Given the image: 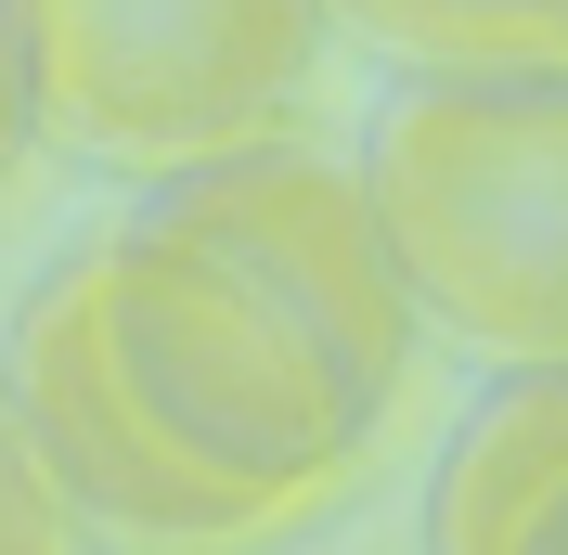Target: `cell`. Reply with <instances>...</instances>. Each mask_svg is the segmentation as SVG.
Returning <instances> with one entry per match:
<instances>
[{
	"instance_id": "obj_1",
	"label": "cell",
	"mask_w": 568,
	"mask_h": 555,
	"mask_svg": "<svg viewBox=\"0 0 568 555\" xmlns=\"http://www.w3.org/2000/svg\"><path fill=\"white\" fill-rule=\"evenodd\" d=\"M78 284H91L104 362L155 414V440L194 452L207 478L258 491V504H284V517H311L323 491H349V465L388 426L336 375V349L284 311L246 259H220L207 233H181L155 208H116L78 245Z\"/></svg>"
},
{
	"instance_id": "obj_2",
	"label": "cell",
	"mask_w": 568,
	"mask_h": 555,
	"mask_svg": "<svg viewBox=\"0 0 568 555\" xmlns=\"http://www.w3.org/2000/svg\"><path fill=\"white\" fill-rule=\"evenodd\" d=\"M349 169L414 336L568 362V78H400Z\"/></svg>"
},
{
	"instance_id": "obj_3",
	"label": "cell",
	"mask_w": 568,
	"mask_h": 555,
	"mask_svg": "<svg viewBox=\"0 0 568 555\" xmlns=\"http://www.w3.org/2000/svg\"><path fill=\"white\" fill-rule=\"evenodd\" d=\"M311 65H323V0H39L52 142L142 181L284 130Z\"/></svg>"
},
{
	"instance_id": "obj_4",
	"label": "cell",
	"mask_w": 568,
	"mask_h": 555,
	"mask_svg": "<svg viewBox=\"0 0 568 555\" xmlns=\"http://www.w3.org/2000/svg\"><path fill=\"white\" fill-rule=\"evenodd\" d=\"M0 414L27 426V452H39V478H52V504L78 517V543H104V555H258L272 529H297L284 504H258V491L207 478L194 452L155 440V414L104 362V323H91L78 259L39 272V297L13 311Z\"/></svg>"
},
{
	"instance_id": "obj_5",
	"label": "cell",
	"mask_w": 568,
	"mask_h": 555,
	"mask_svg": "<svg viewBox=\"0 0 568 555\" xmlns=\"http://www.w3.org/2000/svg\"><path fill=\"white\" fill-rule=\"evenodd\" d=\"M142 208L181 220V233H207L220 259H246L284 311L336 349V375H349L375 414L400 401V375H414V297H400V259H388V233H375V194H362L349 155L258 130V142L194 155V169H155Z\"/></svg>"
},
{
	"instance_id": "obj_6",
	"label": "cell",
	"mask_w": 568,
	"mask_h": 555,
	"mask_svg": "<svg viewBox=\"0 0 568 555\" xmlns=\"http://www.w3.org/2000/svg\"><path fill=\"white\" fill-rule=\"evenodd\" d=\"M568 478V362H504L426 478V555H491Z\"/></svg>"
},
{
	"instance_id": "obj_7",
	"label": "cell",
	"mask_w": 568,
	"mask_h": 555,
	"mask_svg": "<svg viewBox=\"0 0 568 555\" xmlns=\"http://www.w3.org/2000/svg\"><path fill=\"white\" fill-rule=\"evenodd\" d=\"M323 27L400 52L414 78H568V0H323Z\"/></svg>"
},
{
	"instance_id": "obj_8",
	"label": "cell",
	"mask_w": 568,
	"mask_h": 555,
	"mask_svg": "<svg viewBox=\"0 0 568 555\" xmlns=\"http://www.w3.org/2000/svg\"><path fill=\"white\" fill-rule=\"evenodd\" d=\"M52 142V78H39V0H0V181L39 169Z\"/></svg>"
},
{
	"instance_id": "obj_9",
	"label": "cell",
	"mask_w": 568,
	"mask_h": 555,
	"mask_svg": "<svg viewBox=\"0 0 568 555\" xmlns=\"http://www.w3.org/2000/svg\"><path fill=\"white\" fill-rule=\"evenodd\" d=\"M0 555H78V517L52 504V478H39L13 414H0Z\"/></svg>"
},
{
	"instance_id": "obj_10",
	"label": "cell",
	"mask_w": 568,
	"mask_h": 555,
	"mask_svg": "<svg viewBox=\"0 0 568 555\" xmlns=\"http://www.w3.org/2000/svg\"><path fill=\"white\" fill-rule=\"evenodd\" d=\"M491 555H568V478L542 491V504H530V517H517V529H504Z\"/></svg>"
}]
</instances>
